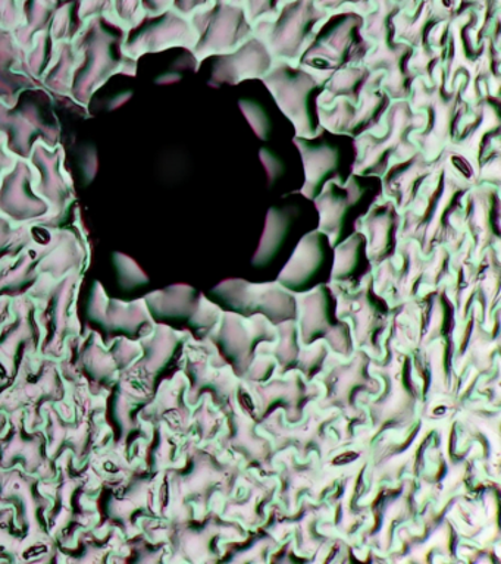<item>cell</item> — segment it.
Instances as JSON below:
<instances>
[{"label": "cell", "instance_id": "obj_1", "mask_svg": "<svg viewBox=\"0 0 501 564\" xmlns=\"http://www.w3.org/2000/svg\"><path fill=\"white\" fill-rule=\"evenodd\" d=\"M336 167V152L328 145L316 149V153L312 159L306 158L307 170V184L306 192L314 193V188H318L323 184L324 178H327L331 171Z\"/></svg>", "mask_w": 501, "mask_h": 564}]
</instances>
